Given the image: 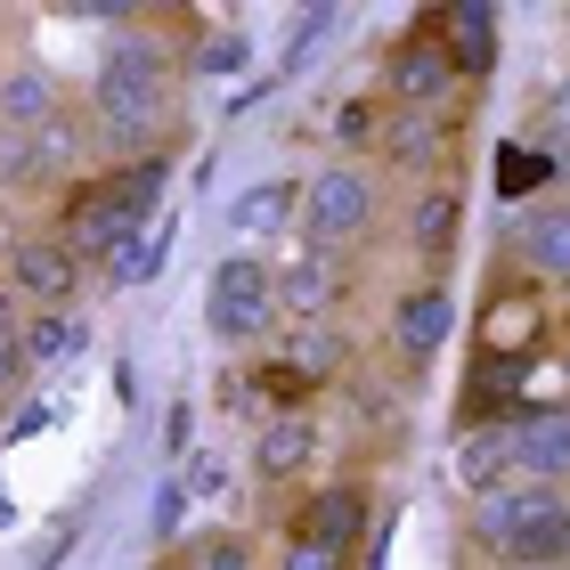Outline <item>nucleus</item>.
<instances>
[{"instance_id": "1", "label": "nucleus", "mask_w": 570, "mask_h": 570, "mask_svg": "<svg viewBox=\"0 0 570 570\" xmlns=\"http://www.w3.org/2000/svg\"><path fill=\"white\" fill-rule=\"evenodd\" d=\"M179 122V73L155 41H115L98 58V82H90V131L107 139L115 155H164Z\"/></svg>"}, {"instance_id": "2", "label": "nucleus", "mask_w": 570, "mask_h": 570, "mask_svg": "<svg viewBox=\"0 0 570 570\" xmlns=\"http://www.w3.org/2000/svg\"><path fill=\"white\" fill-rule=\"evenodd\" d=\"M464 530H473L481 554H498L513 570H554L570 554V498L547 481H505L489 498H473Z\"/></svg>"}, {"instance_id": "3", "label": "nucleus", "mask_w": 570, "mask_h": 570, "mask_svg": "<svg viewBox=\"0 0 570 570\" xmlns=\"http://www.w3.org/2000/svg\"><path fill=\"white\" fill-rule=\"evenodd\" d=\"M375 228V171L367 164H326L318 179H302V237L309 253H334Z\"/></svg>"}, {"instance_id": "4", "label": "nucleus", "mask_w": 570, "mask_h": 570, "mask_svg": "<svg viewBox=\"0 0 570 570\" xmlns=\"http://www.w3.org/2000/svg\"><path fill=\"white\" fill-rule=\"evenodd\" d=\"M204 326L220 334V343H253V334L277 326V269L262 253H228L204 285Z\"/></svg>"}, {"instance_id": "5", "label": "nucleus", "mask_w": 570, "mask_h": 570, "mask_svg": "<svg viewBox=\"0 0 570 570\" xmlns=\"http://www.w3.org/2000/svg\"><path fill=\"white\" fill-rule=\"evenodd\" d=\"M58 237L82 269H107L115 253L139 237V220H131V204L115 196V179H82V188L66 196V213H58Z\"/></svg>"}, {"instance_id": "6", "label": "nucleus", "mask_w": 570, "mask_h": 570, "mask_svg": "<svg viewBox=\"0 0 570 570\" xmlns=\"http://www.w3.org/2000/svg\"><path fill=\"white\" fill-rule=\"evenodd\" d=\"M9 285H17L24 302L58 309V302H73V285H82V262L66 253L58 228H41V237H17L9 245Z\"/></svg>"}, {"instance_id": "7", "label": "nucleus", "mask_w": 570, "mask_h": 570, "mask_svg": "<svg viewBox=\"0 0 570 570\" xmlns=\"http://www.w3.org/2000/svg\"><path fill=\"white\" fill-rule=\"evenodd\" d=\"M456 49L449 41H432V33H407L400 49H392V66H383V82H392V98L400 107H432V98H449V82H456Z\"/></svg>"}, {"instance_id": "8", "label": "nucleus", "mask_w": 570, "mask_h": 570, "mask_svg": "<svg viewBox=\"0 0 570 570\" xmlns=\"http://www.w3.org/2000/svg\"><path fill=\"white\" fill-rule=\"evenodd\" d=\"M49 122H66V90H58V73L33 66V58H17L9 73H0V131L41 139Z\"/></svg>"}, {"instance_id": "9", "label": "nucleus", "mask_w": 570, "mask_h": 570, "mask_svg": "<svg viewBox=\"0 0 570 570\" xmlns=\"http://www.w3.org/2000/svg\"><path fill=\"white\" fill-rule=\"evenodd\" d=\"M367 522H375V513H367V489H318V498H309L302 513H294V538H309V547H326V554H358V538H367Z\"/></svg>"}, {"instance_id": "10", "label": "nucleus", "mask_w": 570, "mask_h": 570, "mask_svg": "<svg viewBox=\"0 0 570 570\" xmlns=\"http://www.w3.org/2000/svg\"><path fill=\"white\" fill-rule=\"evenodd\" d=\"M513 481L570 489V407H547V416L513 424Z\"/></svg>"}, {"instance_id": "11", "label": "nucleus", "mask_w": 570, "mask_h": 570, "mask_svg": "<svg viewBox=\"0 0 570 570\" xmlns=\"http://www.w3.org/2000/svg\"><path fill=\"white\" fill-rule=\"evenodd\" d=\"M334 294H343V269H334V253H302V262H285L277 269V318H294V326H318Z\"/></svg>"}, {"instance_id": "12", "label": "nucleus", "mask_w": 570, "mask_h": 570, "mask_svg": "<svg viewBox=\"0 0 570 570\" xmlns=\"http://www.w3.org/2000/svg\"><path fill=\"white\" fill-rule=\"evenodd\" d=\"M449 326H456V302L440 294V285H416V294H400V309H392V343L407 358H432L449 343Z\"/></svg>"}, {"instance_id": "13", "label": "nucleus", "mask_w": 570, "mask_h": 570, "mask_svg": "<svg viewBox=\"0 0 570 570\" xmlns=\"http://www.w3.org/2000/svg\"><path fill=\"white\" fill-rule=\"evenodd\" d=\"M513 253L538 269V277H570V204H530L513 220Z\"/></svg>"}, {"instance_id": "14", "label": "nucleus", "mask_w": 570, "mask_h": 570, "mask_svg": "<svg viewBox=\"0 0 570 570\" xmlns=\"http://www.w3.org/2000/svg\"><path fill=\"white\" fill-rule=\"evenodd\" d=\"M456 481L473 489V498L505 489V481H513V432H464V440H456Z\"/></svg>"}, {"instance_id": "15", "label": "nucleus", "mask_w": 570, "mask_h": 570, "mask_svg": "<svg viewBox=\"0 0 570 570\" xmlns=\"http://www.w3.org/2000/svg\"><path fill=\"white\" fill-rule=\"evenodd\" d=\"M285 220H302V188L294 179H262L237 196V237H277Z\"/></svg>"}, {"instance_id": "16", "label": "nucleus", "mask_w": 570, "mask_h": 570, "mask_svg": "<svg viewBox=\"0 0 570 570\" xmlns=\"http://www.w3.org/2000/svg\"><path fill=\"white\" fill-rule=\"evenodd\" d=\"M309 416H277L269 432H262V449H253V464H262V481H294L302 464H309Z\"/></svg>"}, {"instance_id": "17", "label": "nucleus", "mask_w": 570, "mask_h": 570, "mask_svg": "<svg viewBox=\"0 0 570 570\" xmlns=\"http://www.w3.org/2000/svg\"><path fill=\"white\" fill-rule=\"evenodd\" d=\"M449 49H456V66L464 73H489V66H498V9H481V0H473V9H449Z\"/></svg>"}, {"instance_id": "18", "label": "nucleus", "mask_w": 570, "mask_h": 570, "mask_svg": "<svg viewBox=\"0 0 570 570\" xmlns=\"http://www.w3.org/2000/svg\"><path fill=\"white\" fill-rule=\"evenodd\" d=\"M73 351H82V318H66V309H33L24 318V367H58Z\"/></svg>"}, {"instance_id": "19", "label": "nucleus", "mask_w": 570, "mask_h": 570, "mask_svg": "<svg viewBox=\"0 0 570 570\" xmlns=\"http://www.w3.org/2000/svg\"><path fill=\"white\" fill-rule=\"evenodd\" d=\"M407 228H416V253H424V262H440V253H449V237H456V196L432 188V196L416 204V220H407Z\"/></svg>"}, {"instance_id": "20", "label": "nucleus", "mask_w": 570, "mask_h": 570, "mask_svg": "<svg viewBox=\"0 0 570 570\" xmlns=\"http://www.w3.org/2000/svg\"><path fill=\"white\" fill-rule=\"evenodd\" d=\"M155 269H164V237H131V245H122L115 262H107L115 285H139V277H155Z\"/></svg>"}, {"instance_id": "21", "label": "nucleus", "mask_w": 570, "mask_h": 570, "mask_svg": "<svg viewBox=\"0 0 570 570\" xmlns=\"http://www.w3.org/2000/svg\"><path fill=\"white\" fill-rule=\"evenodd\" d=\"M196 570H262V554H253V538H237V530H220V538H204V554H196Z\"/></svg>"}, {"instance_id": "22", "label": "nucleus", "mask_w": 570, "mask_h": 570, "mask_svg": "<svg viewBox=\"0 0 570 570\" xmlns=\"http://www.w3.org/2000/svg\"><path fill=\"white\" fill-rule=\"evenodd\" d=\"M432 147H440L432 115H400V131H392V155H400V164H432Z\"/></svg>"}, {"instance_id": "23", "label": "nucleus", "mask_w": 570, "mask_h": 570, "mask_svg": "<svg viewBox=\"0 0 570 570\" xmlns=\"http://www.w3.org/2000/svg\"><path fill=\"white\" fill-rule=\"evenodd\" d=\"M538 179H547V155H522V147L498 155V188H505V196H530Z\"/></svg>"}, {"instance_id": "24", "label": "nucleus", "mask_w": 570, "mask_h": 570, "mask_svg": "<svg viewBox=\"0 0 570 570\" xmlns=\"http://www.w3.org/2000/svg\"><path fill=\"white\" fill-rule=\"evenodd\" d=\"M277 570H351V562H343V554H326V547H309V538H285Z\"/></svg>"}, {"instance_id": "25", "label": "nucleus", "mask_w": 570, "mask_h": 570, "mask_svg": "<svg viewBox=\"0 0 570 570\" xmlns=\"http://www.w3.org/2000/svg\"><path fill=\"white\" fill-rule=\"evenodd\" d=\"M547 131H554V139H570V73L554 82V98H547Z\"/></svg>"}, {"instance_id": "26", "label": "nucleus", "mask_w": 570, "mask_h": 570, "mask_svg": "<svg viewBox=\"0 0 570 570\" xmlns=\"http://www.w3.org/2000/svg\"><path fill=\"white\" fill-rule=\"evenodd\" d=\"M367 131H375V107H343V122H334V139H351V147H358Z\"/></svg>"}, {"instance_id": "27", "label": "nucleus", "mask_w": 570, "mask_h": 570, "mask_svg": "<svg viewBox=\"0 0 570 570\" xmlns=\"http://www.w3.org/2000/svg\"><path fill=\"white\" fill-rule=\"evenodd\" d=\"M0 318H17V302H9V294H0Z\"/></svg>"}]
</instances>
